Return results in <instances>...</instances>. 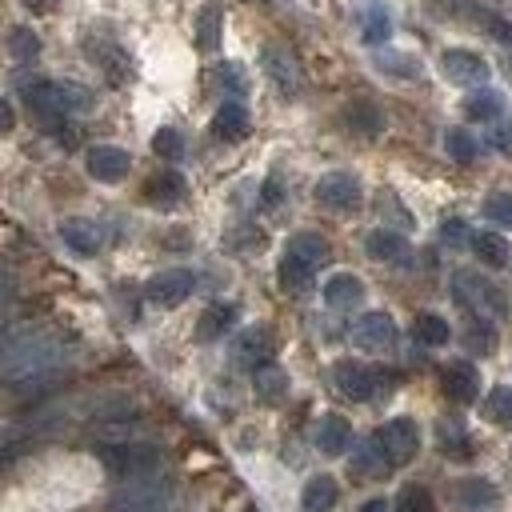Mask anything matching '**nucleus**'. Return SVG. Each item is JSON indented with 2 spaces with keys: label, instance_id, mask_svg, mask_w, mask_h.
<instances>
[{
  "label": "nucleus",
  "instance_id": "1",
  "mask_svg": "<svg viewBox=\"0 0 512 512\" xmlns=\"http://www.w3.org/2000/svg\"><path fill=\"white\" fill-rule=\"evenodd\" d=\"M64 360H68L64 336L44 332V328L8 332L4 352H0V384H4V392L20 396V400H40L60 388Z\"/></svg>",
  "mask_w": 512,
  "mask_h": 512
},
{
  "label": "nucleus",
  "instance_id": "2",
  "mask_svg": "<svg viewBox=\"0 0 512 512\" xmlns=\"http://www.w3.org/2000/svg\"><path fill=\"white\" fill-rule=\"evenodd\" d=\"M92 452L120 480H156L164 468V452L144 440H100L92 444Z\"/></svg>",
  "mask_w": 512,
  "mask_h": 512
},
{
  "label": "nucleus",
  "instance_id": "3",
  "mask_svg": "<svg viewBox=\"0 0 512 512\" xmlns=\"http://www.w3.org/2000/svg\"><path fill=\"white\" fill-rule=\"evenodd\" d=\"M452 296H456V304L472 316V320H504L508 316V300H504V292L492 284V280H484L480 272H456L452 276Z\"/></svg>",
  "mask_w": 512,
  "mask_h": 512
},
{
  "label": "nucleus",
  "instance_id": "4",
  "mask_svg": "<svg viewBox=\"0 0 512 512\" xmlns=\"http://www.w3.org/2000/svg\"><path fill=\"white\" fill-rule=\"evenodd\" d=\"M332 380L340 388V396L348 400H376L380 392H388L396 384V376H388V368H372V364H360V360H336L332 364Z\"/></svg>",
  "mask_w": 512,
  "mask_h": 512
},
{
  "label": "nucleus",
  "instance_id": "5",
  "mask_svg": "<svg viewBox=\"0 0 512 512\" xmlns=\"http://www.w3.org/2000/svg\"><path fill=\"white\" fill-rule=\"evenodd\" d=\"M372 444L384 452V460H388L392 468H400V464H408V460L416 456V448H420V428H416V420H408V416H392V420H384V424L372 432Z\"/></svg>",
  "mask_w": 512,
  "mask_h": 512
},
{
  "label": "nucleus",
  "instance_id": "6",
  "mask_svg": "<svg viewBox=\"0 0 512 512\" xmlns=\"http://www.w3.org/2000/svg\"><path fill=\"white\" fill-rule=\"evenodd\" d=\"M24 104L32 112V120L44 128V132H60L68 124V112L60 104V92H56V80H28L24 84Z\"/></svg>",
  "mask_w": 512,
  "mask_h": 512
},
{
  "label": "nucleus",
  "instance_id": "7",
  "mask_svg": "<svg viewBox=\"0 0 512 512\" xmlns=\"http://www.w3.org/2000/svg\"><path fill=\"white\" fill-rule=\"evenodd\" d=\"M84 52H88V60H92L112 84H128L132 60H128V52H124L108 32H88V36H84Z\"/></svg>",
  "mask_w": 512,
  "mask_h": 512
},
{
  "label": "nucleus",
  "instance_id": "8",
  "mask_svg": "<svg viewBox=\"0 0 512 512\" xmlns=\"http://www.w3.org/2000/svg\"><path fill=\"white\" fill-rule=\"evenodd\" d=\"M316 200L328 212H356L360 200H364V188L352 172H328V176L316 180Z\"/></svg>",
  "mask_w": 512,
  "mask_h": 512
},
{
  "label": "nucleus",
  "instance_id": "9",
  "mask_svg": "<svg viewBox=\"0 0 512 512\" xmlns=\"http://www.w3.org/2000/svg\"><path fill=\"white\" fill-rule=\"evenodd\" d=\"M440 72L452 80V84H464V88H484L488 80V60L472 48H444L440 52Z\"/></svg>",
  "mask_w": 512,
  "mask_h": 512
},
{
  "label": "nucleus",
  "instance_id": "10",
  "mask_svg": "<svg viewBox=\"0 0 512 512\" xmlns=\"http://www.w3.org/2000/svg\"><path fill=\"white\" fill-rule=\"evenodd\" d=\"M84 168L92 180L100 184H120L128 172H132V156L120 148V144H92L84 152Z\"/></svg>",
  "mask_w": 512,
  "mask_h": 512
},
{
  "label": "nucleus",
  "instance_id": "11",
  "mask_svg": "<svg viewBox=\"0 0 512 512\" xmlns=\"http://www.w3.org/2000/svg\"><path fill=\"white\" fill-rule=\"evenodd\" d=\"M196 288V276L188 268H168V272H156L148 284H144V296L156 304V308H176L192 296Z\"/></svg>",
  "mask_w": 512,
  "mask_h": 512
},
{
  "label": "nucleus",
  "instance_id": "12",
  "mask_svg": "<svg viewBox=\"0 0 512 512\" xmlns=\"http://www.w3.org/2000/svg\"><path fill=\"white\" fill-rule=\"evenodd\" d=\"M232 356H236V364H244V368H264V364H272V356H276V332L272 328H264V324H252V328H244L236 340H232Z\"/></svg>",
  "mask_w": 512,
  "mask_h": 512
},
{
  "label": "nucleus",
  "instance_id": "13",
  "mask_svg": "<svg viewBox=\"0 0 512 512\" xmlns=\"http://www.w3.org/2000/svg\"><path fill=\"white\" fill-rule=\"evenodd\" d=\"M112 512H168V488L160 480H132L112 496Z\"/></svg>",
  "mask_w": 512,
  "mask_h": 512
},
{
  "label": "nucleus",
  "instance_id": "14",
  "mask_svg": "<svg viewBox=\"0 0 512 512\" xmlns=\"http://www.w3.org/2000/svg\"><path fill=\"white\" fill-rule=\"evenodd\" d=\"M260 64H264V76L276 84V92L280 96H300V88H304V72H300V64H296V56L288 52V48H264L260 52Z\"/></svg>",
  "mask_w": 512,
  "mask_h": 512
},
{
  "label": "nucleus",
  "instance_id": "15",
  "mask_svg": "<svg viewBox=\"0 0 512 512\" xmlns=\"http://www.w3.org/2000/svg\"><path fill=\"white\" fill-rule=\"evenodd\" d=\"M396 320L388 312H364L356 324H352V344L364 348V352H384L396 344Z\"/></svg>",
  "mask_w": 512,
  "mask_h": 512
},
{
  "label": "nucleus",
  "instance_id": "16",
  "mask_svg": "<svg viewBox=\"0 0 512 512\" xmlns=\"http://www.w3.org/2000/svg\"><path fill=\"white\" fill-rule=\"evenodd\" d=\"M440 388H444L448 400L472 404V400L480 396V372H476L468 360H452V364H444V372H440Z\"/></svg>",
  "mask_w": 512,
  "mask_h": 512
},
{
  "label": "nucleus",
  "instance_id": "17",
  "mask_svg": "<svg viewBox=\"0 0 512 512\" xmlns=\"http://www.w3.org/2000/svg\"><path fill=\"white\" fill-rule=\"evenodd\" d=\"M316 448L324 456H344L352 448V424L344 416H336V412L320 416V424H316Z\"/></svg>",
  "mask_w": 512,
  "mask_h": 512
},
{
  "label": "nucleus",
  "instance_id": "18",
  "mask_svg": "<svg viewBox=\"0 0 512 512\" xmlns=\"http://www.w3.org/2000/svg\"><path fill=\"white\" fill-rule=\"evenodd\" d=\"M336 500H340V484H336L328 472L308 476L304 488H300V508H304V512H332Z\"/></svg>",
  "mask_w": 512,
  "mask_h": 512
},
{
  "label": "nucleus",
  "instance_id": "19",
  "mask_svg": "<svg viewBox=\"0 0 512 512\" xmlns=\"http://www.w3.org/2000/svg\"><path fill=\"white\" fill-rule=\"evenodd\" d=\"M212 132H216L220 140H244V136L252 132L248 108H244L240 100H224V104L216 108V116H212Z\"/></svg>",
  "mask_w": 512,
  "mask_h": 512
},
{
  "label": "nucleus",
  "instance_id": "20",
  "mask_svg": "<svg viewBox=\"0 0 512 512\" xmlns=\"http://www.w3.org/2000/svg\"><path fill=\"white\" fill-rule=\"evenodd\" d=\"M360 300H364V280H360V276H352V272H336V276L324 280V304H328V308L348 312V308H356Z\"/></svg>",
  "mask_w": 512,
  "mask_h": 512
},
{
  "label": "nucleus",
  "instance_id": "21",
  "mask_svg": "<svg viewBox=\"0 0 512 512\" xmlns=\"http://www.w3.org/2000/svg\"><path fill=\"white\" fill-rule=\"evenodd\" d=\"M184 192H188V184H184L180 172H156L144 184V200L156 204V208H176L184 200Z\"/></svg>",
  "mask_w": 512,
  "mask_h": 512
},
{
  "label": "nucleus",
  "instance_id": "22",
  "mask_svg": "<svg viewBox=\"0 0 512 512\" xmlns=\"http://www.w3.org/2000/svg\"><path fill=\"white\" fill-rule=\"evenodd\" d=\"M60 240H64L76 256H96V252H100V228H96L92 220H84V216L64 220V224H60Z\"/></svg>",
  "mask_w": 512,
  "mask_h": 512
},
{
  "label": "nucleus",
  "instance_id": "23",
  "mask_svg": "<svg viewBox=\"0 0 512 512\" xmlns=\"http://www.w3.org/2000/svg\"><path fill=\"white\" fill-rule=\"evenodd\" d=\"M364 248H368L372 260H384V264H404L408 252H412L408 240H404L400 232H392V228H376V232H368Z\"/></svg>",
  "mask_w": 512,
  "mask_h": 512
},
{
  "label": "nucleus",
  "instance_id": "24",
  "mask_svg": "<svg viewBox=\"0 0 512 512\" xmlns=\"http://www.w3.org/2000/svg\"><path fill=\"white\" fill-rule=\"evenodd\" d=\"M360 36L364 44H384L392 36V12L384 0H364L360 4Z\"/></svg>",
  "mask_w": 512,
  "mask_h": 512
},
{
  "label": "nucleus",
  "instance_id": "25",
  "mask_svg": "<svg viewBox=\"0 0 512 512\" xmlns=\"http://www.w3.org/2000/svg\"><path fill=\"white\" fill-rule=\"evenodd\" d=\"M452 496H456V504H464V508H492V504L500 500L496 484L484 480V476H460V480L452 484Z\"/></svg>",
  "mask_w": 512,
  "mask_h": 512
},
{
  "label": "nucleus",
  "instance_id": "26",
  "mask_svg": "<svg viewBox=\"0 0 512 512\" xmlns=\"http://www.w3.org/2000/svg\"><path fill=\"white\" fill-rule=\"evenodd\" d=\"M220 36H224V8L212 0L196 12V48L200 52H216L220 48Z\"/></svg>",
  "mask_w": 512,
  "mask_h": 512
},
{
  "label": "nucleus",
  "instance_id": "27",
  "mask_svg": "<svg viewBox=\"0 0 512 512\" xmlns=\"http://www.w3.org/2000/svg\"><path fill=\"white\" fill-rule=\"evenodd\" d=\"M288 256H296L300 264H308V268H320L328 256H332V248H328V240L320 236V232H296L292 240H288V248H284Z\"/></svg>",
  "mask_w": 512,
  "mask_h": 512
},
{
  "label": "nucleus",
  "instance_id": "28",
  "mask_svg": "<svg viewBox=\"0 0 512 512\" xmlns=\"http://www.w3.org/2000/svg\"><path fill=\"white\" fill-rule=\"evenodd\" d=\"M236 316H240L236 304H212V308H204L200 320H196V340H220L236 324Z\"/></svg>",
  "mask_w": 512,
  "mask_h": 512
},
{
  "label": "nucleus",
  "instance_id": "29",
  "mask_svg": "<svg viewBox=\"0 0 512 512\" xmlns=\"http://www.w3.org/2000/svg\"><path fill=\"white\" fill-rule=\"evenodd\" d=\"M468 244H472V252L480 256V264H488V268H504L508 264V240L500 236V232H472L468 236Z\"/></svg>",
  "mask_w": 512,
  "mask_h": 512
},
{
  "label": "nucleus",
  "instance_id": "30",
  "mask_svg": "<svg viewBox=\"0 0 512 512\" xmlns=\"http://www.w3.org/2000/svg\"><path fill=\"white\" fill-rule=\"evenodd\" d=\"M252 388H256V396H260L264 404H276V400L288 396V372L276 368V364H264V368L252 372Z\"/></svg>",
  "mask_w": 512,
  "mask_h": 512
},
{
  "label": "nucleus",
  "instance_id": "31",
  "mask_svg": "<svg viewBox=\"0 0 512 512\" xmlns=\"http://www.w3.org/2000/svg\"><path fill=\"white\" fill-rule=\"evenodd\" d=\"M344 124H348L352 132H360V136H380L384 116H380L376 104H368V100H352V104L344 108Z\"/></svg>",
  "mask_w": 512,
  "mask_h": 512
},
{
  "label": "nucleus",
  "instance_id": "32",
  "mask_svg": "<svg viewBox=\"0 0 512 512\" xmlns=\"http://www.w3.org/2000/svg\"><path fill=\"white\" fill-rule=\"evenodd\" d=\"M412 336H416L420 344H428V348H440V344L452 340V328H448L444 316H436V312H420V316L412 320Z\"/></svg>",
  "mask_w": 512,
  "mask_h": 512
},
{
  "label": "nucleus",
  "instance_id": "33",
  "mask_svg": "<svg viewBox=\"0 0 512 512\" xmlns=\"http://www.w3.org/2000/svg\"><path fill=\"white\" fill-rule=\"evenodd\" d=\"M352 472H356V476H388V472H392V464H388L384 452L372 444V436H368L360 448H352Z\"/></svg>",
  "mask_w": 512,
  "mask_h": 512
},
{
  "label": "nucleus",
  "instance_id": "34",
  "mask_svg": "<svg viewBox=\"0 0 512 512\" xmlns=\"http://www.w3.org/2000/svg\"><path fill=\"white\" fill-rule=\"evenodd\" d=\"M464 112L472 120H496L504 112V96L496 88H472V96L464 100Z\"/></svg>",
  "mask_w": 512,
  "mask_h": 512
},
{
  "label": "nucleus",
  "instance_id": "35",
  "mask_svg": "<svg viewBox=\"0 0 512 512\" xmlns=\"http://www.w3.org/2000/svg\"><path fill=\"white\" fill-rule=\"evenodd\" d=\"M276 276H280V288L284 292H304V288H312V276H316V268H308V264H300L296 256H280V268H276Z\"/></svg>",
  "mask_w": 512,
  "mask_h": 512
},
{
  "label": "nucleus",
  "instance_id": "36",
  "mask_svg": "<svg viewBox=\"0 0 512 512\" xmlns=\"http://www.w3.org/2000/svg\"><path fill=\"white\" fill-rule=\"evenodd\" d=\"M8 56H12V60H20V64L36 60V56H40V32H32L28 24L8 28Z\"/></svg>",
  "mask_w": 512,
  "mask_h": 512
},
{
  "label": "nucleus",
  "instance_id": "37",
  "mask_svg": "<svg viewBox=\"0 0 512 512\" xmlns=\"http://www.w3.org/2000/svg\"><path fill=\"white\" fill-rule=\"evenodd\" d=\"M480 412H484V420H492V424H500V428H512V388H508V384L492 388V392L484 396Z\"/></svg>",
  "mask_w": 512,
  "mask_h": 512
},
{
  "label": "nucleus",
  "instance_id": "38",
  "mask_svg": "<svg viewBox=\"0 0 512 512\" xmlns=\"http://www.w3.org/2000/svg\"><path fill=\"white\" fill-rule=\"evenodd\" d=\"M376 68L388 72V76H404V80H416L420 76V60L408 56V52H396V48L376 52Z\"/></svg>",
  "mask_w": 512,
  "mask_h": 512
},
{
  "label": "nucleus",
  "instance_id": "39",
  "mask_svg": "<svg viewBox=\"0 0 512 512\" xmlns=\"http://www.w3.org/2000/svg\"><path fill=\"white\" fill-rule=\"evenodd\" d=\"M56 92H60V104H64L68 116L72 112H92V104H96V96L76 80H56Z\"/></svg>",
  "mask_w": 512,
  "mask_h": 512
},
{
  "label": "nucleus",
  "instance_id": "40",
  "mask_svg": "<svg viewBox=\"0 0 512 512\" xmlns=\"http://www.w3.org/2000/svg\"><path fill=\"white\" fill-rule=\"evenodd\" d=\"M396 512H436V500L424 484H404L396 496Z\"/></svg>",
  "mask_w": 512,
  "mask_h": 512
},
{
  "label": "nucleus",
  "instance_id": "41",
  "mask_svg": "<svg viewBox=\"0 0 512 512\" xmlns=\"http://www.w3.org/2000/svg\"><path fill=\"white\" fill-rule=\"evenodd\" d=\"M444 148H448V156H452V160H460V164H472L480 144L472 140V132H464V128H448V132H444Z\"/></svg>",
  "mask_w": 512,
  "mask_h": 512
},
{
  "label": "nucleus",
  "instance_id": "42",
  "mask_svg": "<svg viewBox=\"0 0 512 512\" xmlns=\"http://www.w3.org/2000/svg\"><path fill=\"white\" fill-rule=\"evenodd\" d=\"M152 152H156L160 160H180V156H184V132H180V128H156Z\"/></svg>",
  "mask_w": 512,
  "mask_h": 512
},
{
  "label": "nucleus",
  "instance_id": "43",
  "mask_svg": "<svg viewBox=\"0 0 512 512\" xmlns=\"http://www.w3.org/2000/svg\"><path fill=\"white\" fill-rule=\"evenodd\" d=\"M464 344H468L472 352H480V356H492V352H496V328H492L488 320H472L468 332H464Z\"/></svg>",
  "mask_w": 512,
  "mask_h": 512
},
{
  "label": "nucleus",
  "instance_id": "44",
  "mask_svg": "<svg viewBox=\"0 0 512 512\" xmlns=\"http://www.w3.org/2000/svg\"><path fill=\"white\" fill-rule=\"evenodd\" d=\"M216 80H220V88L232 92V96H244V92H248V76H244V68L232 64V60L216 64Z\"/></svg>",
  "mask_w": 512,
  "mask_h": 512
},
{
  "label": "nucleus",
  "instance_id": "45",
  "mask_svg": "<svg viewBox=\"0 0 512 512\" xmlns=\"http://www.w3.org/2000/svg\"><path fill=\"white\" fill-rule=\"evenodd\" d=\"M484 216L492 224H512V192H492L484 200Z\"/></svg>",
  "mask_w": 512,
  "mask_h": 512
},
{
  "label": "nucleus",
  "instance_id": "46",
  "mask_svg": "<svg viewBox=\"0 0 512 512\" xmlns=\"http://www.w3.org/2000/svg\"><path fill=\"white\" fill-rule=\"evenodd\" d=\"M440 448H444L448 456H468L464 432H460V428H448V424H440Z\"/></svg>",
  "mask_w": 512,
  "mask_h": 512
},
{
  "label": "nucleus",
  "instance_id": "47",
  "mask_svg": "<svg viewBox=\"0 0 512 512\" xmlns=\"http://www.w3.org/2000/svg\"><path fill=\"white\" fill-rule=\"evenodd\" d=\"M488 144H492L496 152H504V156H512V120H500V124L492 128V136H488Z\"/></svg>",
  "mask_w": 512,
  "mask_h": 512
},
{
  "label": "nucleus",
  "instance_id": "48",
  "mask_svg": "<svg viewBox=\"0 0 512 512\" xmlns=\"http://www.w3.org/2000/svg\"><path fill=\"white\" fill-rule=\"evenodd\" d=\"M440 240H444L448 248L464 244V240H468V228H464V220H444V224H440Z\"/></svg>",
  "mask_w": 512,
  "mask_h": 512
},
{
  "label": "nucleus",
  "instance_id": "49",
  "mask_svg": "<svg viewBox=\"0 0 512 512\" xmlns=\"http://www.w3.org/2000/svg\"><path fill=\"white\" fill-rule=\"evenodd\" d=\"M284 200V188H280V176H268L264 180V188H260V204H268V208H276Z\"/></svg>",
  "mask_w": 512,
  "mask_h": 512
},
{
  "label": "nucleus",
  "instance_id": "50",
  "mask_svg": "<svg viewBox=\"0 0 512 512\" xmlns=\"http://www.w3.org/2000/svg\"><path fill=\"white\" fill-rule=\"evenodd\" d=\"M16 300V276L12 272H0V308Z\"/></svg>",
  "mask_w": 512,
  "mask_h": 512
},
{
  "label": "nucleus",
  "instance_id": "51",
  "mask_svg": "<svg viewBox=\"0 0 512 512\" xmlns=\"http://www.w3.org/2000/svg\"><path fill=\"white\" fill-rule=\"evenodd\" d=\"M12 124H16V112H12L8 96H0V136H8V132H12Z\"/></svg>",
  "mask_w": 512,
  "mask_h": 512
},
{
  "label": "nucleus",
  "instance_id": "52",
  "mask_svg": "<svg viewBox=\"0 0 512 512\" xmlns=\"http://www.w3.org/2000/svg\"><path fill=\"white\" fill-rule=\"evenodd\" d=\"M360 512H392V508H388V500H384V496H372V500H368Z\"/></svg>",
  "mask_w": 512,
  "mask_h": 512
},
{
  "label": "nucleus",
  "instance_id": "53",
  "mask_svg": "<svg viewBox=\"0 0 512 512\" xmlns=\"http://www.w3.org/2000/svg\"><path fill=\"white\" fill-rule=\"evenodd\" d=\"M24 4H28V8H32V12H40V8H48V4H52V0H24Z\"/></svg>",
  "mask_w": 512,
  "mask_h": 512
},
{
  "label": "nucleus",
  "instance_id": "54",
  "mask_svg": "<svg viewBox=\"0 0 512 512\" xmlns=\"http://www.w3.org/2000/svg\"><path fill=\"white\" fill-rule=\"evenodd\" d=\"M4 340H8V332H4V328H0V352H4Z\"/></svg>",
  "mask_w": 512,
  "mask_h": 512
},
{
  "label": "nucleus",
  "instance_id": "55",
  "mask_svg": "<svg viewBox=\"0 0 512 512\" xmlns=\"http://www.w3.org/2000/svg\"><path fill=\"white\" fill-rule=\"evenodd\" d=\"M244 512H256V508H244Z\"/></svg>",
  "mask_w": 512,
  "mask_h": 512
},
{
  "label": "nucleus",
  "instance_id": "56",
  "mask_svg": "<svg viewBox=\"0 0 512 512\" xmlns=\"http://www.w3.org/2000/svg\"><path fill=\"white\" fill-rule=\"evenodd\" d=\"M248 4H256V0H248Z\"/></svg>",
  "mask_w": 512,
  "mask_h": 512
}]
</instances>
